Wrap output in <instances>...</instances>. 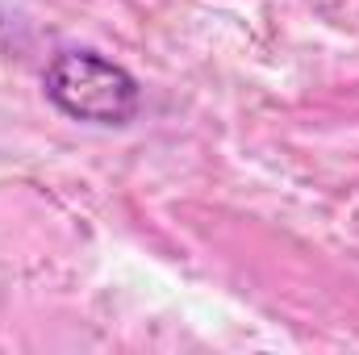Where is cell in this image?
Returning a JSON list of instances; mask_svg holds the SVG:
<instances>
[{
	"instance_id": "obj_1",
	"label": "cell",
	"mask_w": 359,
	"mask_h": 355,
	"mask_svg": "<svg viewBox=\"0 0 359 355\" xmlns=\"http://www.w3.org/2000/svg\"><path fill=\"white\" fill-rule=\"evenodd\" d=\"M42 88L59 113L88 126H126L142 105L138 80L96 51H59L42 76Z\"/></svg>"
}]
</instances>
